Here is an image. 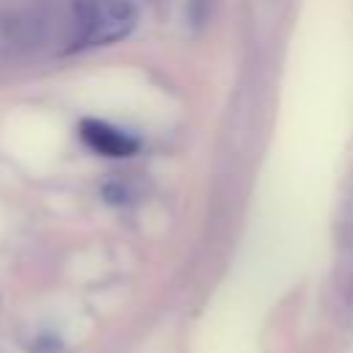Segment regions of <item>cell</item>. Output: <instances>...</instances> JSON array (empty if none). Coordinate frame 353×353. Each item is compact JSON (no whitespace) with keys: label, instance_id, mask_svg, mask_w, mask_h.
<instances>
[{"label":"cell","instance_id":"6da1fadb","mask_svg":"<svg viewBox=\"0 0 353 353\" xmlns=\"http://www.w3.org/2000/svg\"><path fill=\"white\" fill-rule=\"evenodd\" d=\"M138 25L132 0H74L72 50H97L124 41Z\"/></svg>","mask_w":353,"mask_h":353},{"label":"cell","instance_id":"7a4b0ae2","mask_svg":"<svg viewBox=\"0 0 353 353\" xmlns=\"http://www.w3.org/2000/svg\"><path fill=\"white\" fill-rule=\"evenodd\" d=\"M77 135L91 152H97L102 157H132L141 146L135 135H130L102 119H83L77 127Z\"/></svg>","mask_w":353,"mask_h":353}]
</instances>
